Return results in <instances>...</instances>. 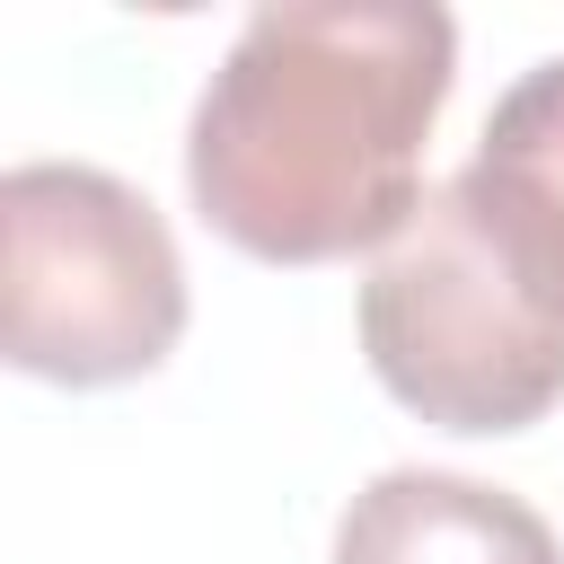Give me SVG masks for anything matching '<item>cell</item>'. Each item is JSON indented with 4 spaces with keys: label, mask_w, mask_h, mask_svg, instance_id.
Here are the masks:
<instances>
[{
    "label": "cell",
    "mask_w": 564,
    "mask_h": 564,
    "mask_svg": "<svg viewBox=\"0 0 564 564\" xmlns=\"http://www.w3.org/2000/svg\"><path fill=\"white\" fill-rule=\"evenodd\" d=\"M458 79L432 0H264L194 97V212L264 264L388 247L423 212V141Z\"/></svg>",
    "instance_id": "cell-1"
},
{
    "label": "cell",
    "mask_w": 564,
    "mask_h": 564,
    "mask_svg": "<svg viewBox=\"0 0 564 564\" xmlns=\"http://www.w3.org/2000/svg\"><path fill=\"white\" fill-rule=\"evenodd\" d=\"M185 256L150 194L79 159L0 176V352L53 388H115L176 352Z\"/></svg>",
    "instance_id": "cell-2"
},
{
    "label": "cell",
    "mask_w": 564,
    "mask_h": 564,
    "mask_svg": "<svg viewBox=\"0 0 564 564\" xmlns=\"http://www.w3.org/2000/svg\"><path fill=\"white\" fill-rule=\"evenodd\" d=\"M361 352L379 388L441 432H529L564 397V317L476 220L458 176L379 247L361 282Z\"/></svg>",
    "instance_id": "cell-3"
},
{
    "label": "cell",
    "mask_w": 564,
    "mask_h": 564,
    "mask_svg": "<svg viewBox=\"0 0 564 564\" xmlns=\"http://www.w3.org/2000/svg\"><path fill=\"white\" fill-rule=\"evenodd\" d=\"M335 564H564V546L502 485L449 467H388L344 502Z\"/></svg>",
    "instance_id": "cell-4"
},
{
    "label": "cell",
    "mask_w": 564,
    "mask_h": 564,
    "mask_svg": "<svg viewBox=\"0 0 564 564\" xmlns=\"http://www.w3.org/2000/svg\"><path fill=\"white\" fill-rule=\"evenodd\" d=\"M458 194L529 273V291L564 317V53L494 97L476 159L458 167Z\"/></svg>",
    "instance_id": "cell-5"
}]
</instances>
